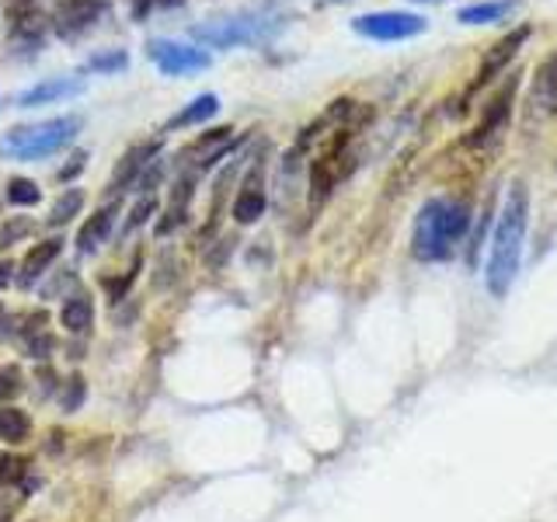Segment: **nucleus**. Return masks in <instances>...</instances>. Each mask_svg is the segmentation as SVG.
I'll list each match as a JSON object with an SVG mask.
<instances>
[{"instance_id": "obj_1", "label": "nucleus", "mask_w": 557, "mask_h": 522, "mask_svg": "<svg viewBox=\"0 0 557 522\" xmlns=\"http://www.w3.org/2000/svg\"><path fill=\"white\" fill-rule=\"evenodd\" d=\"M527 223H530V191L522 182H512L505 191L502 213L495 223L492 251H487V293L502 296L512 289L519 265H522V244H527Z\"/></svg>"}, {"instance_id": "obj_2", "label": "nucleus", "mask_w": 557, "mask_h": 522, "mask_svg": "<svg viewBox=\"0 0 557 522\" xmlns=\"http://www.w3.org/2000/svg\"><path fill=\"white\" fill-rule=\"evenodd\" d=\"M289 11L278 0H265L258 8H244L234 14L213 17V22L191 25V39L209 49H240V46H265L286 28Z\"/></svg>"}, {"instance_id": "obj_3", "label": "nucleus", "mask_w": 557, "mask_h": 522, "mask_svg": "<svg viewBox=\"0 0 557 522\" xmlns=\"http://www.w3.org/2000/svg\"><path fill=\"white\" fill-rule=\"evenodd\" d=\"M470 226V206L467 199L435 196L429 199L414 216L411 251L418 261H446L457 254L460 240L467 237Z\"/></svg>"}, {"instance_id": "obj_4", "label": "nucleus", "mask_w": 557, "mask_h": 522, "mask_svg": "<svg viewBox=\"0 0 557 522\" xmlns=\"http://www.w3.org/2000/svg\"><path fill=\"white\" fill-rule=\"evenodd\" d=\"M81 126V115H60L32 122V126H17L0 136V157H8V161H42V157L60 153L66 144H74Z\"/></svg>"}, {"instance_id": "obj_5", "label": "nucleus", "mask_w": 557, "mask_h": 522, "mask_svg": "<svg viewBox=\"0 0 557 522\" xmlns=\"http://www.w3.org/2000/svg\"><path fill=\"white\" fill-rule=\"evenodd\" d=\"M237 147V133L231 126L223 129H209L202 136H196L191 144H185L178 153H174V171L178 174H191V178H199L202 171L213 167L220 157H226Z\"/></svg>"}, {"instance_id": "obj_6", "label": "nucleus", "mask_w": 557, "mask_h": 522, "mask_svg": "<svg viewBox=\"0 0 557 522\" xmlns=\"http://www.w3.org/2000/svg\"><path fill=\"white\" fill-rule=\"evenodd\" d=\"M109 0H57L49 14V28L60 35L63 42H77L81 35L91 32L104 14H109Z\"/></svg>"}, {"instance_id": "obj_7", "label": "nucleus", "mask_w": 557, "mask_h": 522, "mask_svg": "<svg viewBox=\"0 0 557 522\" xmlns=\"http://www.w3.org/2000/svg\"><path fill=\"white\" fill-rule=\"evenodd\" d=\"M352 28L362 39L373 42H400V39H414L429 28L422 14H405V11H376V14H359Z\"/></svg>"}, {"instance_id": "obj_8", "label": "nucleus", "mask_w": 557, "mask_h": 522, "mask_svg": "<svg viewBox=\"0 0 557 522\" xmlns=\"http://www.w3.org/2000/svg\"><path fill=\"white\" fill-rule=\"evenodd\" d=\"M4 17H8V39L22 49H39L46 42L49 17L39 0H4Z\"/></svg>"}, {"instance_id": "obj_9", "label": "nucleus", "mask_w": 557, "mask_h": 522, "mask_svg": "<svg viewBox=\"0 0 557 522\" xmlns=\"http://www.w3.org/2000/svg\"><path fill=\"white\" fill-rule=\"evenodd\" d=\"M147 57L157 63V70L168 77H182V74H199L209 63V52H202L199 46H185L174 39H150L147 42Z\"/></svg>"}, {"instance_id": "obj_10", "label": "nucleus", "mask_w": 557, "mask_h": 522, "mask_svg": "<svg viewBox=\"0 0 557 522\" xmlns=\"http://www.w3.org/2000/svg\"><path fill=\"white\" fill-rule=\"evenodd\" d=\"M527 39H530V28L522 25V28L509 32L505 39H498L492 49H487V52H484V60H481V66H478V74H474V80H470V87H467V95H463V98L470 101V98H474V95L481 91V87L492 84V80L502 74V70L516 60V52L522 49V42H527Z\"/></svg>"}, {"instance_id": "obj_11", "label": "nucleus", "mask_w": 557, "mask_h": 522, "mask_svg": "<svg viewBox=\"0 0 557 522\" xmlns=\"http://www.w3.org/2000/svg\"><path fill=\"white\" fill-rule=\"evenodd\" d=\"M157 150H161V139H150V144H136V147H129L126 157L119 161V167L112 171L109 185H104V188H109V196H115V191L136 185V182H139V174H144V171L150 167V161L157 157Z\"/></svg>"}, {"instance_id": "obj_12", "label": "nucleus", "mask_w": 557, "mask_h": 522, "mask_svg": "<svg viewBox=\"0 0 557 522\" xmlns=\"http://www.w3.org/2000/svg\"><path fill=\"white\" fill-rule=\"evenodd\" d=\"M512 95H516V80L505 84L495 101H487L484 119L474 126V133L467 136V147H484V144H492V136L502 133L505 119H509V112H512Z\"/></svg>"}, {"instance_id": "obj_13", "label": "nucleus", "mask_w": 557, "mask_h": 522, "mask_svg": "<svg viewBox=\"0 0 557 522\" xmlns=\"http://www.w3.org/2000/svg\"><path fill=\"white\" fill-rule=\"evenodd\" d=\"M261 213H265V188H261V164H255L248 171V178L240 182V191H237V199H234V220L248 226Z\"/></svg>"}, {"instance_id": "obj_14", "label": "nucleus", "mask_w": 557, "mask_h": 522, "mask_svg": "<svg viewBox=\"0 0 557 522\" xmlns=\"http://www.w3.org/2000/svg\"><path fill=\"white\" fill-rule=\"evenodd\" d=\"M84 91V80H70V77H57V80H42L28 87L14 98L17 109H35V104H49V101H60V98H70V95H81Z\"/></svg>"}, {"instance_id": "obj_15", "label": "nucleus", "mask_w": 557, "mask_h": 522, "mask_svg": "<svg viewBox=\"0 0 557 522\" xmlns=\"http://www.w3.org/2000/svg\"><path fill=\"white\" fill-rule=\"evenodd\" d=\"M115 216H119V202L101 206L98 213H95L91 220H87V223L81 226V234H77V251H81V254H91V251H98L101 244H104V237L112 234Z\"/></svg>"}, {"instance_id": "obj_16", "label": "nucleus", "mask_w": 557, "mask_h": 522, "mask_svg": "<svg viewBox=\"0 0 557 522\" xmlns=\"http://www.w3.org/2000/svg\"><path fill=\"white\" fill-rule=\"evenodd\" d=\"M60 251H63V240H60V237H49V240H42V244H35V248H32V251L25 254V261H22V275H17V286L28 289V286L35 283V278H42L46 269L60 258Z\"/></svg>"}, {"instance_id": "obj_17", "label": "nucleus", "mask_w": 557, "mask_h": 522, "mask_svg": "<svg viewBox=\"0 0 557 522\" xmlns=\"http://www.w3.org/2000/svg\"><path fill=\"white\" fill-rule=\"evenodd\" d=\"M530 104L544 115H557V57H550L544 66H540Z\"/></svg>"}, {"instance_id": "obj_18", "label": "nucleus", "mask_w": 557, "mask_h": 522, "mask_svg": "<svg viewBox=\"0 0 557 522\" xmlns=\"http://www.w3.org/2000/svg\"><path fill=\"white\" fill-rule=\"evenodd\" d=\"M60 324L70 331V335H84V331H91L95 324V303L87 293H74L70 300L63 303L60 310Z\"/></svg>"}, {"instance_id": "obj_19", "label": "nucleus", "mask_w": 557, "mask_h": 522, "mask_svg": "<svg viewBox=\"0 0 557 522\" xmlns=\"http://www.w3.org/2000/svg\"><path fill=\"white\" fill-rule=\"evenodd\" d=\"M512 11H519V0H484V4H474V8H460L457 22L460 25H495V22H505Z\"/></svg>"}, {"instance_id": "obj_20", "label": "nucleus", "mask_w": 557, "mask_h": 522, "mask_svg": "<svg viewBox=\"0 0 557 522\" xmlns=\"http://www.w3.org/2000/svg\"><path fill=\"white\" fill-rule=\"evenodd\" d=\"M220 112V98L216 95H199L196 101H188L178 115H171L164 122V129H185V126H202Z\"/></svg>"}, {"instance_id": "obj_21", "label": "nucleus", "mask_w": 557, "mask_h": 522, "mask_svg": "<svg viewBox=\"0 0 557 522\" xmlns=\"http://www.w3.org/2000/svg\"><path fill=\"white\" fill-rule=\"evenodd\" d=\"M28 432H32V418L22 408H11V405L0 408V443L17 446L28 439Z\"/></svg>"}, {"instance_id": "obj_22", "label": "nucleus", "mask_w": 557, "mask_h": 522, "mask_svg": "<svg viewBox=\"0 0 557 522\" xmlns=\"http://www.w3.org/2000/svg\"><path fill=\"white\" fill-rule=\"evenodd\" d=\"M81 206H84V191L81 188H66L63 196L57 199V206H52L49 226H63L66 220H74L81 213Z\"/></svg>"}, {"instance_id": "obj_23", "label": "nucleus", "mask_w": 557, "mask_h": 522, "mask_svg": "<svg viewBox=\"0 0 557 522\" xmlns=\"http://www.w3.org/2000/svg\"><path fill=\"white\" fill-rule=\"evenodd\" d=\"M129 63L126 57V49H112V52H98V57H91L84 66H81V74H115V70H122Z\"/></svg>"}, {"instance_id": "obj_24", "label": "nucleus", "mask_w": 557, "mask_h": 522, "mask_svg": "<svg viewBox=\"0 0 557 522\" xmlns=\"http://www.w3.org/2000/svg\"><path fill=\"white\" fill-rule=\"evenodd\" d=\"M39 199H42V191L35 182H28V178H11L8 182V202L11 206H35Z\"/></svg>"}, {"instance_id": "obj_25", "label": "nucleus", "mask_w": 557, "mask_h": 522, "mask_svg": "<svg viewBox=\"0 0 557 522\" xmlns=\"http://www.w3.org/2000/svg\"><path fill=\"white\" fill-rule=\"evenodd\" d=\"M28 474V460L22 457H0V481L4 484H22Z\"/></svg>"}, {"instance_id": "obj_26", "label": "nucleus", "mask_w": 557, "mask_h": 522, "mask_svg": "<svg viewBox=\"0 0 557 522\" xmlns=\"http://www.w3.org/2000/svg\"><path fill=\"white\" fill-rule=\"evenodd\" d=\"M25 387H22V370L17 365H8V370H0V405L11 397H17Z\"/></svg>"}, {"instance_id": "obj_27", "label": "nucleus", "mask_w": 557, "mask_h": 522, "mask_svg": "<svg viewBox=\"0 0 557 522\" xmlns=\"http://www.w3.org/2000/svg\"><path fill=\"white\" fill-rule=\"evenodd\" d=\"M133 4V17L136 22H144L147 14H153V11H171V8H182L185 0H129Z\"/></svg>"}, {"instance_id": "obj_28", "label": "nucleus", "mask_w": 557, "mask_h": 522, "mask_svg": "<svg viewBox=\"0 0 557 522\" xmlns=\"http://www.w3.org/2000/svg\"><path fill=\"white\" fill-rule=\"evenodd\" d=\"M81 400H84V380H81V376H70V380L63 383L60 405H63V411H77V408H81Z\"/></svg>"}, {"instance_id": "obj_29", "label": "nucleus", "mask_w": 557, "mask_h": 522, "mask_svg": "<svg viewBox=\"0 0 557 522\" xmlns=\"http://www.w3.org/2000/svg\"><path fill=\"white\" fill-rule=\"evenodd\" d=\"M153 213H157V199L153 196H139V202L133 206V213L126 220V231H136V226H144Z\"/></svg>"}, {"instance_id": "obj_30", "label": "nucleus", "mask_w": 557, "mask_h": 522, "mask_svg": "<svg viewBox=\"0 0 557 522\" xmlns=\"http://www.w3.org/2000/svg\"><path fill=\"white\" fill-rule=\"evenodd\" d=\"M136 272H139V254H136V261H133V269L126 272V275H122V278H109V283H104V289H109V296H112V300L119 303L122 300V296H126L129 293V286L136 283Z\"/></svg>"}, {"instance_id": "obj_31", "label": "nucleus", "mask_w": 557, "mask_h": 522, "mask_svg": "<svg viewBox=\"0 0 557 522\" xmlns=\"http://www.w3.org/2000/svg\"><path fill=\"white\" fill-rule=\"evenodd\" d=\"M164 178V161H150V167L139 174V182H136V188H139V196H153V188H157V182Z\"/></svg>"}, {"instance_id": "obj_32", "label": "nucleus", "mask_w": 557, "mask_h": 522, "mask_svg": "<svg viewBox=\"0 0 557 522\" xmlns=\"http://www.w3.org/2000/svg\"><path fill=\"white\" fill-rule=\"evenodd\" d=\"M28 234H32V223L28 220H14L11 226H0V248H8V244L22 240Z\"/></svg>"}, {"instance_id": "obj_33", "label": "nucleus", "mask_w": 557, "mask_h": 522, "mask_svg": "<svg viewBox=\"0 0 557 522\" xmlns=\"http://www.w3.org/2000/svg\"><path fill=\"white\" fill-rule=\"evenodd\" d=\"M84 161H87V153H84V150H77L74 157H70V164H66V167L60 171V182H70V178H74V174H77V171L84 167Z\"/></svg>"}, {"instance_id": "obj_34", "label": "nucleus", "mask_w": 557, "mask_h": 522, "mask_svg": "<svg viewBox=\"0 0 557 522\" xmlns=\"http://www.w3.org/2000/svg\"><path fill=\"white\" fill-rule=\"evenodd\" d=\"M28 352L35 356V359H46L49 352H52V338L49 335H39V341L32 338V345H28Z\"/></svg>"}, {"instance_id": "obj_35", "label": "nucleus", "mask_w": 557, "mask_h": 522, "mask_svg": "<svg viewBox=\"0 0 557 522\" xmlns=\"http://www.w3.org/2000/svg\"><path fill=\"white\" fill-rule=\"evenodd\" d=\"M11 278H14V265H11L8 258H0V289H4Z\"/></svg>"}, {"instance_id": "obj_36", "label": "nucleus", "mask_w": 557, "mask_h": 522, "mask_svg": "<svg viewBox=\"0 0 557 522\" xmlns=\"http://www.w3.org/2000/svg\"><path fill=\"white\" fill-rule=\"evenodd\" d=\"M0 327H4V303H0Z\"/></svg>"}, {"instance_id": "obj_37", "label": "nucleus", "mask_w": 557, "mask_h": 522, "mask_svg": "<svg viewBox=\"0 0 557 522\" xmlns=\"http://www.w3.org/2000/svg\"><path fill=\"white\" fill-rule=\"evenodd\" d=\"M414 4H435V0H414Z\"/></svg>"}, {"instance_id": "obj_38", "label": "nucleus", "mask_w": 557, "mask_h": 522, "mask_svg": "<svg viewBox=\"0 0 557 522\" xmlns=\"http://www.w3.org/2000/svg\"><path fill=\"white\" fill-rule=\"evenodd\" d=\"M324 4H342V0H324Z\"/></svg>"}]
</instances>
